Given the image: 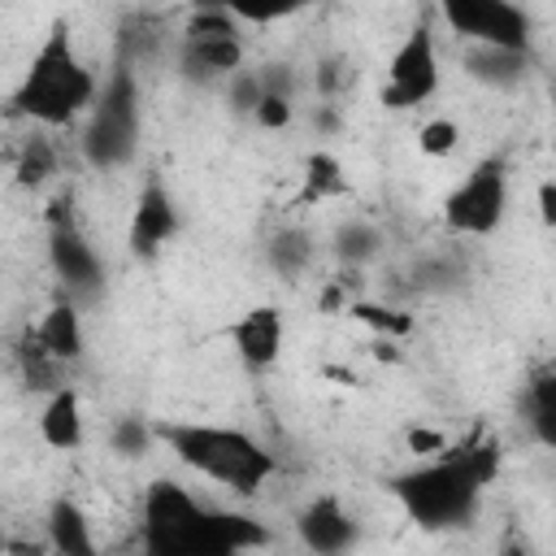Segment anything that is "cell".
<instances>
[{
  "label": "cell",
  "mask_w": 556,
  "mask_h": 556,
  "mask_svg": "<svg viewBox=\"0 0 556 556\" xmlns=\"http://www.w3.org/2000/svg\"><path fill=\"white\" fill-rule=\"evenodd\" d=\"M352 313H356L361 321H369V326H378V330H391V334H404V330L413 326L408 317H395L391 308H374V304H356Z\"/></svg>",
  "instance_id": "cell-27"
},
{
  "label": "cell",
  "mask_w": 556,
  "mask_h": 556,
  "mask_svg": "<svg viewBox=\"0 0 556 556\" xmlns=\"http://www.w3.org/2000/svg\"><path fill=\"white\" fill-rule=\"evenodd\" d=\"M0 552H4V534H0Z\"/></svg>",
  "instance_id": "cell-31"
},
{
  "label": "cell",
  "mask_w": 556,
  "mask_h": 556,
  "mask_svg": "<svg viewBox=\"0 0 556 556\" xmlns=\"http://www.w3.org/2000/svg\"><path fill=\"white\" fill-rule=\"evenodd\" d=\"M508 213V165L504 156L478 161L443 200V226L465 239H486Z\"/></svg>",
  "instance_id": "cell-8"
},
{
  "label": "cell",
  "mask_w": 556,
  "mask_h": 556,
  "mask_svg": "<svg viewBox=\"0 0 556 556\" xmlns=\"http://www.w3.org/2000/svg\"><path fill=\"white\" fill-rule=\"evenodd\" d=\"M96 91H100L96 74L78 56L70 26L56 17L13 91V113L30 117L48 130H61V126H74L96 104Z\"/></svg>",
  "instance_id": "cell-4"
},
{
  "label": "cell",
  "mask_w": 556,
  "mask_h": 556,
  "mask_svg": "<svg viewBox=\"0 0 556 556\" xmlns=\"http://www.w3.org/2000/svg\"><path fill=\"white\" fill-rule=\"evenodd\" d=\"M334 243H339V256H343V261H369V256L382 248V235H378L369 222H348V226L334 235Z\"/></svg>",
  "instance_id": "cell-23"
},
{
  "label": "cell",
  "mask_w": 556,
  "mask_h": 556,
  "mask_svg": "<svg viewBox=\"0 0 556 556\" xmlns=\"http://www.w3.org/2000/svg\"><path fill=\"white\" fill-rule=\"evenodd\" d=\"M152 439L174 452L178 465L191 473L235 491V495H256L274 473L278 456L252 439L248 430L217 426V421H152Z\"/></svg>",
  "instance_id": "cell-3"
},
{
  "label": "cell",
  "mask_w": 556,
  "mask_h": 556,
  "mask_svg": "<svg viewBox=\"0 0 556 556\" xmlns=\"http://www.w3.org/2000/svg\"><path fill=\"white\" fill-rule=\"evenodd\" d=\"M148 443H152V426H148V421L126 417V421L113 426V447H117L122 456H139V447H148Z\"/></svg>",
  "instance_id": "cell-24"
},
{
  "label": "cell",
  "mask_w": 556,
  "mask_h": 556,
  "mask_svg": "<svg viewBox=\"0 0 556 556\" xmlns=\"http://www.w3.org/2000/svg\"><path fill=\"white\" fill-rule=\"evenodd\" d=\"M348 191V174H343V165L330 156V152H313L308 156V165H304V191H300V200H334V195H343Z\"/></svg>",
  "instance_id": "cell-19"
},
{
  "label": "cell",
  "mask_w": 556,
  "mask_h": 556,
  "mask_svg": "<svg viewBox=\"0 0 556 556\" xmlns=\"http://www.w3.org/2000/svg\"><path fill=\"white\" fill-rule=\"evenodd\" d=\"M4 556H52L48 543H30V539H4Z\"/></svg>",
  "instance_id": "cell-29"
},
{
  "label": "cell",
  "mask_w": 556,
  "mask_h": 556,
  "mask_svg": "<svg viewBox=\"0 0 556 556\" xmlns=\"http://www.w3.org/2000/svg\"><path fill=\"white\" fill-rule=\"evenodd\" d=\"M526 408H530V426L539 434V443H556V387H552V374H539L526 391Z\"/></svg>",
  "instance_id": "cell-21"
},
{
  "label": "cell",
  "mask_w": 556,
  "mask_h": 556,
  "mask_svg": "<svg viewBox=\"0 0 556 556\" xmlns=\"http://www.w3.org/2000/svg\"><path fill=\"white\" fill-rule=\"evenodd\" d=\"M35 348L43 356H52L56 365H74L83 361V348H87V334H83V317H78V304L74 300H56L30 330Z\"/></svg>",
  "instance_id": "cell-14"
},
{
  "label": "cell",
  "mask_w": 556,
  "mask_h": 556,
  "mask_svg": "<svg viewBox=\"0 0 556 556\" xmlns=\"http://www.w3.org/2000/svg\"><path fill=\"white\" fill-rule=\"evenodd\" d=\"M434 91H439V39H434V9H426L391 52L378 100L391 113H408V109H421Z\"/></svg>",
  "instance_id": "cell-7"
},
{
  "label": "cell",
  "mask_w": 556,
  "mask_h": 556,
  "mask_svg": "<svg viewBox=\"0 0 556 556\" xmlns=\"http://www.w3.org/2000/svg\"><path fill=\"white\" fill-rule=\"evenodd\" d=\"M182 217H178V204L165 187L161 174H148L135 204H130V222H126V248L139 256V261H152L174 235H178Z\"/></svg>",
  "instance_id": "cell-10"
},
{
  "label": "cell",
  "mask_w": 556,
  "mask_h": 556,
  "mask_svg": "<svg viewBox=\"0 0 556 556\" xmlns=\"http://www.w3.org/2000/svg\"><path fill=\"white\" fill-rule=\"evenodd\" d=\"M226 339H230L235 356H239L248 369H269V365H278V356H282L287 321H282V313H278L274 304H256V308H248V313H239V317L230 321Z\"/></svg>",
  "instance_id": "cell-13"
},
{
  "label": "cell",
  "mask_w": 556,
  "mask_h": 556,
  "mask_svg": "<svg viewBox=\"0 0 556 556\" xmlns=\"http://www.w3.org/2000/svg\"><path fill=\"white\" fill-rule=\"evenodd\" d=\"M469 48L530 52V17L508 0H447L434 9Z\"/></svg>",
  "instance_id": "cell-9"
},
{
  "label": "cell",
  "mask_w": 556,
  "mask_h": 556,
  "mask_svg": "<svg viewBox=\"0 0 556 556\" xmlns=\"http://www.w3.org/2000/svg\"><path fill=\"white\" fill-rule=\"evenodd\" d=\"M13 174H17V187H43L56 174V148H52V139H43V135L26 139L22 152H17Z\"/></svg>",
  "instance_id": "cell-20"
},
{
  "label": "cell",
  "mask_w": 556,
  "mask_h": 556,
  "mask_svg": "<svg viewBox=\"0 0 556 556\" xmlns=\"http://www.w3.org/2000/svg\"><path fill=\"white\" fill-rule=\"evenodd\" d=\"M43 543L52 556H100L96 547V534H91V521L87 513L78 508V500L70 495H56L48 504V521H43Z\"/></svg>",
  "instance_id": "cell-15"
},
{
  "label": "cell",
  "mask_w": 556,
  "mask_h": 556,
  "mask_svg": "<svg viewBox=\"0 0 556 556\" xmlns=\"http://www.w3.org/2000/svg\"><path fill=\"white\" fill-rule=\"evenodd\" d=\"M39 439L52 447V452H74L83 447V400L78 391L65 382L48 395L43 413H39Z\"/></svg>",
  "instance_id": "cell-16"
},
{
  "label": "cell",
  "mask_w": 556,
  "mask_h": 556,
  "mask_svg": "<svg viewBox=\"0 0 556 556\" xmlns=\"http://www.w3.org/2000/svg\"><path fill=\"white\" fill-rule=\"evenodd\" d=\"M291 100H282V96H261L256 100V109H252V117H256V126H265V130H278V126H287L291 122Z\"/></svg>",
  "instance_id": "cell-25"
},
{
  "label": "cell",
  "mask_w": 556,
  "mask_h": 556,
  "mask_svg": "<svg viewBox=\"0 0 556 556\" xmlns=\"http://www.w3.org/2000/svg\"><path fill=\"white\" fill-rule=\"evenodd\" d=\"M408 447H413V452H443V434L413 430V434H408Z\"/></svg>",
  "instance_id": "cell-30"
},
{
  "label": "cell",
  "mask_w": 556,
  "mask_h": 556,
  "mask_svg": "<svg viewBox=\"0 0 556 556\" xmlns=\"http://www.w3.org/2000/svg\"><path fill=\"white\" fill-rule=\"evenodd\" d=\"M265 256H269V265H274L282 278H300V274L308 269V261H313V235H308V230H278V235L269 239Z\"/></svg>",
  "instance_id": "cell-18"
},
{
  "label": "cell",
  "mask_w": 556,
  "mask_h": 556,
  "mask_svg": "<svg viewBox=\"0 0 556 556\" xmlns=\"http://www.w3.org/2000/svg\"><path fill=\"white\" fill-rule=\"evenodd\" d=\"M230 96H235V104L239 109H256V100H261V74L256 70H239L235 78H230Z\"/></svg>",
  "instance_id": "cell-26"
},
{
  "label": "cell",
  "mask_w": 556,
  "mask_h": 556,
  "mask_svg": "<svg viewBox=\"0 0 556 556\" xmlns=\"http://www.w3.org/2000/svg\"><path fill=\"white\" fill-rule=\"evenodd\" d=\"M460 148V126L452 117H430L417 126V152L430 156V161H443Z\"/></svg>",
  "instance_id": "cell-22"
},
{
  "label": "cell",
  "mask_w": 556,
  "mask_h": 556,
  "mask_svg": "<svg viewBox=\"0 0 556 556\" xmlns=\"http://www.w3.org/2000/svg\"><path fill=\"white\" fill-rule=\"evenodd\" d=\"M48 261L56 269V278L70 287V295H96L104 287V265L96 256V248L87 243V235L74 226V217L65 213V200L52 213V230H48Z\"/></svg>",
  "instance_id": "cell-11"
},
{
  "label": "cell",
  "mask_w": 556,
  "mask_h": 556,
  "mask_svg": "<svg viewBox=\"0 0 556 556\" xmlns=\"http://www.w3.org/2000/svg\"><path fill=\"white\" fill-rule=\"evenodd\" d=\"M295 534L313 556H348L361 539L356 517L343 508L339 495H317L313 504H304V513L295 517Z\"/></svg>",
  "instance_id": "cell-12"
},
{
  "label": "cell",
  "mask_w": 556,
  "mask_h": 556,
  "mask_svg": "<svg viewBox=\"0 0 556 556\" xmlns=\"http://www.w3.org/2000/svg\"><path fill=\"white\" fill-rule=\"evenodd\" d=\"M269 530L256 517L204 508L187 486L156 478L139 504V547L143 556H243L265 547Z\"/></svg>",
  "instance_id": "cell-1"
},
{
  "label": "cell",
  "mask_w": 556,
  "mask_h": 556,
  "mask_svg": "<svg viewBox=\"0 0 556 556\" xmlns=\"http://www.w3.org/2000/svg\"><path fill=\"white\" fill-rule=\"evenodd\" d=\"M495 465H500V452L491 443H478V447H465V452H447V456H439L430 465H417V469L400 473L391 482V495L426 530L465 526L478 513V500L495 478Z\"/></svg>",
  "instance_id": "cell-2"
},
{
  "label": "cell",
  "mask_w": 556,
  "mask_h": 556,
  "mask_svg": "<svg viewBox=\"0 0 556 556\" xmlns=\"http://www.w3.org/2000/svg\"><path fill=\"white\" fill-rule=\"evenodd\" d=\"M465 70L486 87H517L530 70V52H504V48H469Z\"/></svg>",
  "instance_id": "cell-17"
},
{
  "label": "cell",
  "mask_w": 556,
  "mask_h": 556,
  "mask_svg": "<svg viewBox=\"0 0 556 556\" xmlns=\"http://www.w3.org/2000/svg\"><path fill=\"white\" fill-rule=\"evenodd\" d=\"M139 78L130 61H117L109 83L96 91V104L87 109L83 126V156L91 169H122L139 152Z\"/></svg>",
  "instance_id": "cell-5"
},
{
  "label": "cell",
  "mask_w": 556,
  "mask_h": 556,
  "mask_svg": "<svg viewBox=\"0 0 556 556\" xmlns=\"http://www.w3.org/2000/svg\"><path fill=\"white\" fill-rule=\"evenodd\" d=\"M178 65H182V78L191 83L235 78L243 70V22L235 17V9L226 4L195 9L182 30Z\"/></svg>",
  "instance_id": "cell-6"
},
{
  "label": "cell",
  "mask_w": 556,
  "mask_h": 556,
  "mask_svg": "<svg viewBox=\"0 0 556 556\" xmlns=\"http://www.w3.org/2000/svg\"><path fill=\"white\" fill-rule=\"evenodd\" d=\"M539 217H543V226H556V182L552 178L539 182Z\"/></svg>",
  "instance_id": "cell-28"
}]
</instances>
